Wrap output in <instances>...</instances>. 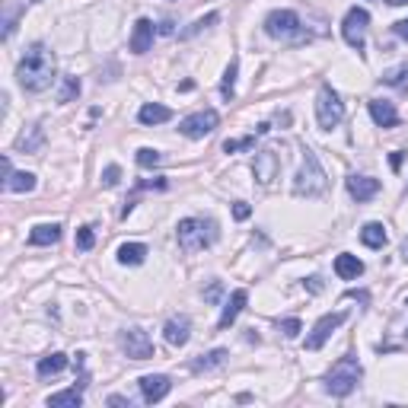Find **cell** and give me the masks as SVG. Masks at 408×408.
I'll return each instance as SVG.
<instances>
[{
	"label": "cell",
	"mask_w": 408,
	"mask_h": 408,
	"mask_svg": "<svg viewBox=\"0 0 408 408\" xmlns=\"http://www.w3.org/2000/svg\"><path fill=\"white\" fill-rule=\"evenodd\" d=\"M265 32L280 42H303V23L293 10H271L265 16Z\"/></svg>",
	"instance_id": "obj_5"
},
{
	"label": "cell",
	"mask_w": 408,
	"mask_h": 408,
	"mask_svg": "<svg viewBox=\"0 0 408 408\" xmlns=\"http://www.w3.org/2000/svg\"><path fill=\"white\" fill-rule=\"evenodd\" d=\"M348 195L354 198L357 204L370 201V198L380 195V178H370V176H348Z\"/></svg>",
	"instance_id": "obj_13"
},
{
	"label": "cell",
	"mask_w": 408,
	"mask_h": 408,
	"mask_svg": "<svg viewBox=\"0 0 408 408\" xmlns=\"http://www.w3.org/2000/svg\"><path fill=\"white\" fill-rule=\"evenodd\" d=\"M45 144V128L42 125H29L23 134L16 137V150L19 153H38Z\"/></svg>",
	"instance_id": "obj_19"
},
{
	"label": "cell",
	"mask_w": 408,
	"mask_h": 408,
	"mask_svg": "<svg viewBox=\"0 0 408 408\" xmlns=\"http://www.w3.org/2000/svg\"><path fill=\"white\" fill-rule=\"evenodd\" d=\"M316 118H319V128L322 131H332V128L341 125L344 118V102L329 83L319 86V96H316Z\"/></svg>",
	"instance_id": "obj_6"
},
{
	"label": "cell",
	"mask_w": 408,
	"mask_h": 408,
	"mask_svg": "<svg viewBox=\"0 0 408 408\" xmlns=\"http://www.w3.org/2000/svg\"><path fill=\"white\" fill-rule=\"evenodd\" d=\"M159 150H153V147H140L137 150V166L140 169H150V166H159Z\"/></svg>",
	"instance_id": "obj_32"
},
{
	"label": "cell",
	"mask_w": 408,
	"mask_h": 408,
	"mask_svg": "<svg viewBox=\"0 0 408 408\" xmlns=\"http://www.w3.org/2000/svg\"><path fill=\"white\" fill-rule=\"evenodd\" d=\"M93 242H96L93 227H80V230H76V249H80V252H89V249H93Z\"/></svg>",
	"instance_id": "obj_33"
},
{
	"label": "cell",
	"mask_w": 408,
	"mask_h": 408,
	"mask_svg": "<svg viewBox=\"0 0 408 408\" xmlns=\"http://www.w3.org/2000/svg\"><path fill=\"white\" fill-rule=\"evenodd\" d=\"M217 19H220V16H217V13H208V16H204V19H198V23H195V26H191V29H188V32H185V35H195V32L208 29V26H214V23H217Z\"/></svg>",
	"instance_id": "obj_36"
},
{
	"label": "cell",
	"mask_w": 408,
	"mask_h": 408,
	"mask_svg": "<svg viewBox=\"0 0 408 408\" xmlns=\"http://www.w3.org/2000/svg\"><path fill=\"white\" fill-rule=\"evenodd\" d=\"M367 108H370V118H373L376 128H395L399 125V112H395V106L389 99H370Z\"/></svg>",
	"instance_id": "obj_16"
},
{
	"label": "cell",
	"mask_w": 408,
	"mask_h": 408,
	"mask_svg": "<svg viewBox=\"0 0 408 408\" xmlns=\"http://www.w3.org/2000/svg\"><path fill=\"white\" fill-rule=\"evenodd\" d=\"M83 405V392L80 389H64V392L48 395V408H80Z\"/></svg>",
	"instance_id": "obj_27"
},
{
	"label": "cell",
	"mask_w": 408,
	"mask_h": 408,
	"mask_svg": "<svg viewBox=\"0 0 408 408\" xmlns=\"http://www.w3.org/2000/svg\"><path fill=\"white\" fill-rule=\"evenodd\" d=\"M76 96H80V76H64L61 93H57V102H61V106H67V102H74Z\"/></svg>",
	"instance_id": "obj_30"
},
{
	"label": "cell",
	"mask_w": 408,
	"mask_h": 408,
	"mask_svg": "<svg viewBox=\"0 0 408 408\" xmlns=\"http://www.w3.org/2000/svg\"><path fill=\"white\" fill-rule=\"evenodd\" d=\"M402 261H408V236H405V242H402Z\"/></svg>",
	"instance_id": "obj_44"
},
{
	"label": "cell",
	"mask_w": 408,
	"mask_h": 408,
	"mask_svg": "<svg viewBox=\"0 0 408 408\" xmlns=\"http://www.w3.org/2000/svg\"><path fill=\"white\" fill-rule=\"evenodd\" d=\"M108 405H121V408H131V399H125V395H108Z\"/></svg>",
	"instance_id": "obj_41"
},
{
	"label": "cell",
	"mask_w": 408,
	"mask_h": 408,
	"mask_svg": "<svg viewBox=\"0 0 408 408\" xmlns=\"http://www.w3.org/2000/svg\"><path fill=\"white\" fill-rule=\"evenodd\" d=\"M67 367V354H61V351H55V354L42 357V361L35 363V373L42 376V380H48V376H57L61 370Z\"/></svg>",
	"instance_id": "obj_22"
},
{
	"label": "cell",
	"mask_w": 408,
	"mask_h": 408,
	"mask_svg": "<svg viewBox=\"0 0 408 408\" xmlns=\"http://www.w3.org/2000/svg\"><path fill=\"white\" fill-rule=\"evenodd\" d=\"M249 214H252V208H249L246 201H236V204H233V217H236V220H246Z\"/></svg>",
	"instance_id": "obj_39"
},
{
	"label": "cell",
	"mask_w": 408,
	"mask_h": 408,
	"mask_svg": "<svg viewBox=\"0 0 408 408\" xmlns=\"http://www.w3.org/2000/svg\"><path fill=\"white\" fill-rule=\"evenodd\" d=\"M163 338H166V344H172V348H182V344H188V338H191V319L188 316H172L169 322H166V329H163Z\"/></svg>",
	"instance_id": "obj_14"
},
{
	"label": "cell",
	"mask_w": 408,
	"mask_h": 408,
	"mask_svg": "<svg viewBox=\"0 0 408 408\" xmlns=\"http://www.w3.org/2000/svg\"><path fill=\"white\" fill-rule=\"evenodd\" d=\"M361 239H363V246H370V249H382V246H386L389 236H386V227H382V223L370 220V223H363Z\"/></svg>",
	"instance_id": "obj_25"
},
{
	"label": "cell",
	"mask_w": 408,
	"mask_h": 408,
	"mask_svg": "<svg viewBox=\"0 0 408 408\" xmlns=\"http://www.w3.org/2000/svg\"><path fill=\"white\" fill-rule=\"evenodd\" d=\"M382 83H389V86H408V64L405 67H392L382 74Z\"/></svg>",
	"instance_id": "obj_31"
},
{
	"label": "cell",
	"mask_w": 408,
	"mask_h": 408,
	"mask_svg": "<svg viewBox=\"0 0 408 408\" xmlns=\"http://www.w3.org/2000/svg\"><path fill=\"white\" fill-rule=\"evenodd\" d=\"M227 357H230L227 348H214V351H208V354H201L198 361H191V370H195V373H208V370L220 367Z\"/></svg>",
	"instance_id": "obj_26"
},
{
	"label": "cell",
	"mask_w": 408,
	"mask_h": 408,
	"mask_svg": "<svg viewBox=\"0 0 408 408\" xmlns=\"http://www.w3.org/2000/svg\"><path fill=\"white\" fill-rule=\"evenodd\" d=\"M386 4H389V6H405L408 0H386Z\"/></svg>",
	"instance_id": "obj_45"
},
{
	"label": "cell",
	"mask_w": 408,
	"mask_h": 408,
	"mask_svg": "<svg viewBox=\"0 0 408 408\" xmlns=\"http://www.w3.org/2000/svg\"><path fill=\"white\" fill-rule=\"evenodd\" d=\"M153 35H157V29H153V19L140 16L137 23H134V32H131V51L134 55H147L153 45Z\"/></svg>",
	"instance_id": "obj_15"
},
{
	"label": "cell",
	"mask_w": 408,
	"mask_h": 408,
	"mask_svg": "<svg viewBox=\"0 0 408 408\" xmlns=\"http://www.w3.org/2000/svg\"><path fill=\"white\" fill-rule=\"evenodd\" d=\"M147 246L144 242H121L118 246V261L121 265H144Z\"/></svg>",
	"instance_id": "obj_24"
},
{
	"label": "cell",
	"mask_w": 408,
	"mask_h": 408,
	"mask_svg": "<svg viewBox=\"0 0 408 408\" xmlns=\"http://www.w3.org/2000/svg\"><path fill=\"white\" fill-rule=\"evenodd\" d=\"M361 376H363L361 361H357V357H351V354H344V357H338V361L332 363L329 376H325V389H329L335 399H344V395H351L357 389Z\"/></svg>",
	"instance_id": "obj_4"
},
{
	"label": "cell",
	"mask_w": 408,
	"mask_h": 408,
	"mask_svg": "<svg viewBox=\"0 0 408 408\" xmlns=\"http://www.w3.org/2000/svg\"><path fill=\"white\" fill-rule=\"evenodd\" d=\"M4 188L6 191H16V195L32 191V188H35V176H32V172H13V176L4 182Z\"/></svg>",
	"instance_id": "obj_28"
},
{
	"label": "cell",
	"mask_w": 408,
	"mask_h": 408,
	"mask_svg": "<svg viewBox=\"0 0 408 408\" xmlns=\"http://www.w3.org/2000/svg\"><path fill=\"white\" fill-rule=\"evenodd\" d=\"M344 319H348V312H325V316L312 325L310 335H306V351H319V348H322V344L332 338V332H335Z\"/></svg>",
	"instance_id": "obj_10"
},
{
	"label": "cell",
	"mask_w": 408,
	"mask_h": 408,
	"mask_svg": "<svg viewBox=\"0 0 408 408\" xmlns=\"http://www.w3.org/2000/svg\"><path fill=\"white\" fill-rule=\"evenodd\" d=\"M236 74H239V61L233 57V61L227 64V70H223V83H220V96L227 102L233 99V93H236Z\"/></svg>",
	"instance_id": "obj_29"
},
{
	"label": "cell",
	"mask_w": 408,
	"mask_h": 408,
	"mask_svg": "<svg viewBox=\"0 0 408 408\" xmlns=\"http://www.w3.org/2000/svg\"><path fill=\"white\" fill-rule=\"evenodd\" d=\"M252 147H255V137L249 134V137H239V140H227V144H223V150L236 153V150H252Z\"/></svg>",
	"instance_id": "obj_34"
},
{
	"label": "cell",
	"mask_w": 408,
	"mask_h": 408,
	"mask_svg": "<svg viewBox=\"0 0 408 408\" xmlns=\"http://www.w3.org/2000/svg\"><path fill=\"white\" fill-rule=\"evenodd\" d=\"M220 293H223V284H220V280H214V284L204 290V300H208V303H217V300H220Z\"/></svg>",
	"instance_id": "obj_38"
},
{
	"label": "cell",
	"mask_w": 408,
	"mask_h": 408,
	"mask_svg": "<svg viewBox=\"0 0 408 408\" xmlns=\"http://www.w3.org/2000/svg\"><path fill=\"white\" fill-rule=\"evenodd\" d=\"M252 172H255V178H259L261 185H271L274 178H278V172H280V157L271 150V147H265V150L255 153Z\"/></svg>",
	"instance_id": "obj_12"
},
{
	"label": "cell",
	"mask_w": 408,
	"mask_h": 408,
	"mask_svg": "<svg viewBox=\"0 0 408 408\" xmlns=\"http://www.w3.org/2000/svg\"><path fill=\"white\" fill-rule=\"evenodd\" d=\"M246 303H249V293L242 290V287H239V290H233V293H230V300H227V303H223L220 319H217V329H230V325L236 322V316H239V312H242V306H246Z\"/></svg>",
	"instance_id": "obj_17"
},
{
	"label": "cell",
	"mask_w": 408,
	"mask_h": 408,
	"mask_svg": "<svg viewBox=\"0 0 408 408\" xmlns=\"http://www.w3.org/2000/svg\"><path fill=\"white\" fill-rule=\"evenodd\" d=\"M137 386H140V395H144L147 405H157V402H163L166 395H169L172 380L166 373H147L137 380Z\"/></svg>",
	"instance_id": "obj_11"
},
{
	"label": "cell",
	"mask_w": 408,
	"mask_h": 408,
	"mask_svg": "<svg viewBox=\"0 0 408 408\" xmlns=\"http://www.w3.org/2000/svg\"><path fill=\"white\" fill-rule=\"evenodd\" d=\"M57 239H61V223H38L29 233L32 246H51V242H57Z\"/></svg>",
	"instance_id": "obj_23"
},
{
	"label": "cell",
	"mask_w": 408,
	"mask_h": 408,
	"mask_svg": "<svg viewBox=\"0 0 408 408\" xmlns=\"http://www.w3.org/2000/svg\"><path fill=\"white\" fill-rule=\"evenodd\" d=\"M29 0H4V13H0V26H4V38H10L19 26V16L26 13Z\"/></svg>",
	"instance_id": "obj_18"
},
{
	"label": "cell",
	"mask_w": 408,
	"mask_h": 408,
	"mask_svg": "<svg viewBox=\"0 0 408 408\" xmlns=\"http://www.w3.org/2000/svg\"><path fill=\"white\" fill-rule=\"evenodd\" d=\"M310 290H316V293L322 290V284H319V278H310Z\"/></svg>",
	"instance_id": "obj_43"
},
{
	"label": "cell",
	"mask_w": 408,
	"mask_h": 408,
	"mask_svg": "<svg viewBox=\"0 0 408 408\" xmlns=\"http://www.w3.org/2000/svg\"><path fill=\"white\" fill-rule=\"evenodd\" d=\"M392 32H395L399 38H405V42H408V19H399V23L392 26Z\"/></svg>",
	"instance_id": "obj_40"
},
{
	"label": "cell",
	"mask_w": 408,
	"mask_h": 408,
	"mask_svg": "<svg viewBox=\"0 0 408 408\" xmlns=\"http://www.w3.org/2000/svg\"><path fill=\"white\" fill-rule=\"evenodd\" d=\"M335 274L341 280H354V278H361L363 274V261L357 259V255H351V252H341L335 259Z\"/></svg>",
	"instance_id": "obj_20"
},
{
	"label": "cell",
	"mask_w": 408,
	"mask_h": 408,
	"mask_svg": "<svg viewBox=\"0 0 408 408\" xmlns=\"http://www.w3.org/2000/svg\"><path fill=\"white\" fill-rule=\"evenodd\" d=\"M300 329H303V325H300V319H284V322H280V332H284L287 338H297Z\"/></svg>",
	"instance_id": "obj_37"
},
{
	"label": "cell",
	"mask_w": 408,
	"mask_h": 408,
	"mask_svg": "<svg viewBox=\"0 0 408 408\" xmlns=\"http://www.w3.org/2000/svg\"><path fill=\"white\" fill-rule=\"evenodd\" d=\"M329 188V176H325L322 163L312 150H303V166H300L297 178H293V195L297 198H319Z\"/></svg>",
	"instance_id": "obj_3"
},
{
	"label": "cell",
	"mask_w": 408,
	"mask_h": 408,
	"mask_svg": "<svg viewBox=\"0 0 408 408\" xmlns=\"http://www.w3.org/2000/svg\"><path fill=\"white\" fill-rule=\"evenodd\" d=\"M217 125H220V115H217L214 108H204V112H195V115L178 121V131L191 140H201V137H208Z\"/></svg>",
	"instance_id": "obj_9"
},
{
	"label": "cell",
	"mask_w": 408,
	"mask_h": 408,
	"mask_svg": "<svg viewBox=\"0 0 408 408\" xmlns=\"http://www.w3.org/2000/svg\"><path fill=\"white\" fill-rule=\"evenodd\" d=\"M169 118H172V108L159 106V102H147V106H140V112H137L140 125H163V121H169Z\"/></svg>",
	"instance_id": "obj_21"
},
{
	"label": "cell",
	"mask_w": 408,
	"mask_h": 408,
	"mask_svg": "<svg viewBox=\"0 0 408 408\" xmlns=\"http://www.w3.org/2000/svg\"><path fill=\"white\" fill-rule=\"evenodd\" d=\"M176 239L182 252H201L217 242V223L204 220V217H185L176 227Z\"/></svg>",
	"instance_id": "obj_2"
},
{
	"label": "cell",
	"mask_w": 408,
	"mask_h": 408,
	"mask_svg": "<svg viewBox=\"0 0 408 408\" xmlns=\"http://www.w3.org/2000/svg\"><path fill=\"white\" fill-rule=\"evenodd\" d=\"M405 306H408V300H405Z\"/></svg>",
	"instance_id": "obj_46"
},
{
	"label": "cell",
	"mask_w": 408,
	"mask_h": 408,
	"mask_svg": "<svg viewBox=\"0 0 408 408\" xmlns=\"http://www.w3.org/2000/svg\"><path fill=\"white\" fill-rule=\"evenodd\" d=\"M118 344H121V351H125L131 361H150V357H153V341H150V335H147L144 329H137V325H131V329L118 332Z\"/></svg>",
	"instance_id": "obj_8"
},
{
	"label": "cell",
	"mask_w": 408,
	"mask_h": 408,
	"mask_svg": "<svg viewBox=\"0 0 408 408\" xmlns=\"http://www.w3.org/2000/svg\"><path fill=\"white\" fill-rule=\"evenodd\" d=\"M389 163H392V169H399V166H402V150H395L392 157H389Z\"/></svg>",
	"instance_id": "obj_42"
},
{
	"label": "cell",
	"mask_w": 408,
	"mask_h": 408,
	"mask_svg": "<svg viewBox=\"0 0 408 408\" xmlns=\"http://www.w3.org/2000/svg\"><path fill=\"white\" fill-rule=\"evenodd\" d=\"M367 26H370V13L363 6H351L341 19V35L344 42L354 51H363V42H367Z\"/></svg>",
	"instance_id": "obj_7"
},
{
	"label": "cell",
	"mask_w": 408,
	"mask_h": 408,
	"mask_svg": "<svg viewBox=\"0 0 408 408\" xmlns=\"http://www.w3.org/2000/svg\"><path fill=\"white\" fill-rule=\"evenodd\" d=\"M118 178H121V169L118 166H106V172H102V185H106V188H115V185H118Z\"/></svg>",
	"instance_id": "obj_35"
},
{
	"label": "cell",
	"mask_w": 408,
	"mask_h": 408,
	"mask_svg": "<svg viewBox=\"0 0 408 408\" xmlns=\"http://www.w3.org/2000/svg\"><path fill=\"white\" fill-rule=\"evenodd\" d=\"M16 80L26 93H42L55 80V55L45 42H32L16 64Z\"/></svg>",
	"instance_id": "obj_1"
}]
</instances>
